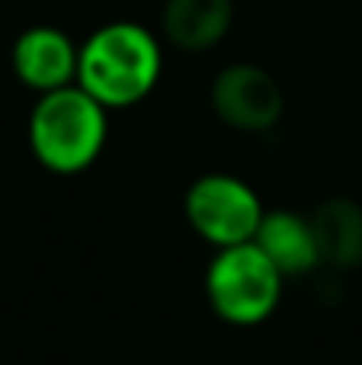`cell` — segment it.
<instances>
[{
    "instance_id": "1",
    "label": "cell",
    "mask_w": 362,
    "mask_h": 365,
    "mask_svg": "<svg viewBox=\"0 0 362 365\" xmlns=\"http://www.w3.org/2000/svg\"><path fill=\"white\" fill-rule=\"evenodd\" d=\"M81 87L106 106H128L154 87L160 74L157 42L135 23L100 29L77 58Z\"/></svg>"
},
{
    "instance_id": "2",
    "label": "cell",
    "mask_w": 362,
    "mask_h": 365,
    "mask_svg": "<svg viewBox=\"0 0 362 365\" xmlns=\"http://www.w3.org/2000/svg\"><path fill=\"white\" fill-rule=\"evenodd\" d=\"M32 148L48 170L77 173L100 154L106 138V119H103L100 100L87 90L58 87L48 90L32 113Z\"/></svg>"
},
{
    "instance_id": "3",
    "label": "cell",
    "mask_w": 362,
    "mask_h": 365,
    "mask_svg": "<svg viewBox=\"0 0 362 365\" xmlns=\"http://www.w3.org/2000/svg\"><path fill=\"white\" fill-rule=\"evenodd\" d=\"M209 298L224 321L257 324L276 308L279 269L257 244H234L212 263Z\"/></svg>"
},
{
    "instance_id": "4",
    "label": "cell",
    "mask_w": 362,
    "mask_h": 365,
    "mask_svg": "<svg viewBox=\"0 0 362 365\" xmlns=\"http://www.w3.org/2000/svg\"><path fill=\"white\" fill-rule=\"evenodd\" d=\"M186 215L202 237L222 247L247 244L263 221L257 195L231 177L199 180L186 195Z\"/></svg>"
},
{
    "instance_id": "5",
    "label": "cell",
    "mask_w": 362,
    "mask_h": 365,
    "mask_svg": "<svg viewBox=\"0 0 362 365\" xmlns=\"http://www.w3.org/2000/svg\"><path fill=\"white\" fill-rule=\"evenodd\" d=\"M212 106L224 125L241 132H260L279 122L282 90L263 68L231 64L212 83Z\"/></svg>"
},
{
    "instance_id": "6",
    "label": "cell",
    "mask_w": 362,
    "mask_h": 365,
    "mask_svg": "<svg viewBox=\"0 0 362 365\" xmlns=\"http://www.w3.org/2000/svg\"><path fill=\"white\" fill-rule=\"evenodd\" d=\"M13 68H16L19 81L29 83V87L58 90L74 77L77 55L58 29L38 26V29L19 36L16 48H13Z\"/></svg>"
},
{
    "instance_id": "7",
    "label": "cell",
    "mask_w": 362,
    "mask_h": 365,
    "mask_svg": "<svg viewBox=\"0 0 362 365\" xmlns=\"http://www.w3.org/2000/svg\"><path fill=\"white\" fill-rule=\"evenodd\" d=\"M234 23L231 0H167L164 32L173 45L186 51H205L222 42Z\"/></svg>"
},
{
    "instance_id": "8",
    "label": "cell",
    "mask_w": 362,
    "mask_h": 365,
    "mask_svg": "<svg viewBox=\"0 0 362 365\" xmlns=\"http://www.w3.org/2000/svg\"><path fill=\"white\" fill-rule=\"evenodd\" d=\"M321 263L331 269H353L362 263V208L350 199H331L311 218Z\"/></svg>"
},
{
    "instance_id": "9",
    "label": "cell",
    "mask_w": 362,
    "mask_h": 365,
    "mask_svg": "<svg viewBox=\"0 0 362 365\" xmlns=\"http://www.w3.org/2000/svg\"><path fill=\"white\" fill-rule=\"evenodd\" d=\"M257 247L273 259L276 269L289 272V276L308 272L314 263H321L311 225H305L299 215H289V212H276L260 221Z\"/></svg>"
}]
</instances>
